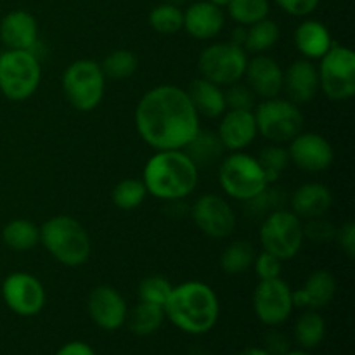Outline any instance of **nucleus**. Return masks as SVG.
Masks as SVG:
<instances>
[{
	"label": "nucleus",
	"instance_id": "obj_1",
	"mask_svg": "<svg viewBox=\"0 0 355 355\" xmlns=\"http://www.w3.org/2000/svg\"><path fill=\"white\" fill-rule=\"evenodd\" d=\"M135 128L156 151L184 149L200 130V116L184 89L158 85L148 90L135 107Z\"/></svg>",
	"mask_w": 355,
	"mask_h": 355
},
{
	"label": "nucleus",
	"instance_id": "obj_2",
	"mask_svg": "<svg viewBox=\"0 0 355 355\" xmlns=\"http://www.w3.org/2000/svg\"><path fill=\"white\" fill-rule=\"evenodd\" d=\"M165 318L187 335H205L217 324L220 315L218 297L201 281L173 286L165 307Z\"/></svg>",
	"mask_w": 355,
	"mask_h": 355
},
{
	"label": "nucleus",
	"instance_id": "obj_3",
	"mask_svg": "<svg viewBox=\"0 0 355 355\" xmlns=\"http://www.w3.org/2000/svg\"><path fill=\"white\" fill-rule=\"evenodd\" d=\"M200 179V168L184 149L156 151L142 172L148 194L163 201H180L193 194Z\"/></svg>",
	"mask_w": 355,
	"mask_h": 355
},
{
	"label": "nucleus",
	"instance_id": "obj_4",
	"mask_svg": "<svg viewBox=\"0 0 355 355\" xmlns=\"http://www.w3.org/2000/svg\"><path fill=\"white\" fill-rule=\"evenodd\" d=\"M40 243L59 263L66 267L83 266L92 253L89 232L69 215H55L44 222L40 227Z\"/></svg>",
	"mask_w": 355,
	"mask_h": 355
},
{
	"label": "nucleus",
	"instance_id": "obj_5",
	"mask_svg": "<svg viewBox=\"0 0 355 355\" xmlns=\"http://www.w3.org/2000/svg\"><path fill=\"white\" fill-rule=\"evenodd\" d=\"M42 80L40 61L30 51H6L0 54V92L9 101H26L37 92Z\"/></svg>",
	"mask_w": 355,
	"mask_h": 355
},
{
	"label": "nucleus",
	"instance_id": "obj_6",
	"mask_svg": "<svg viewBox=\"0 0 355 355\" xmlns=\"http://www.w3.org/2000/svg\"><path fill=\"white\" fill-rule=\"evenodd\" d=\"M106 90V76L99 62L78 59L62 75V92L76 111H92L101 104Z\"/></svg>",
	"mask_w": 355,
	"mask_h": 355
},
{
	"label": "nucleus",
	"instance_id": "obj_7",
	"mask_svg": "<svg viewBox=\"0 0 355 355\" xmlns=\"http://www.w3.org/2000/svg\"><path fill=\"white\" fill-rule=\"evenodd\" d=\"M218 184L227 196L245 203L262 193L269 182L255 156L236 151L218 165Z\"/></svg>",
	"mask_w": 355,
	"mask_h": 355
},
{
	"label": "nucleus",
	"instance_id": "obj_8",
	"mask_svg": "<svg viewBox=\"0 0 355 355\" xmlns=\"http://www.w3.org/2000/svg\"><path fill=\"white\" fill-rule=\"evenodd\" d=\"M257 130L274 144H284L297 137L304 128V113L290 99H263L253 110Z\"/></svg>",
	"mask_w": 355,
	"mask_h": 355
},
{
	"label": "nucleus",
	"instance_id": "obj_9",
	"mask_svg": "<svg viewBox=\"0 0 355 355\" xmlns=\"http://www.w3.org/2000/svg\"><path fill=\"white\" fill-rule=\"evenodd\" d=\"M319 90L329 101L343 103L355 96V54L343 45H331L318 66Z\"/></svg>",
	"mask_w": 355,
	"mask_h": 355
},
{
	"label": "nucleus",
	"instance_id": "obj_10",
	"mask_svg": "<svg viewBox=\"0 0 355 355\" xmlns=\"http://www.w3.org/2000/svg\"><path fill=\"white\" fill-rule=\"evenodd\" d=\"M260 245L279 260H291L304 245V224L291 210H277L262 218Z\"/></svg>",
	"mask_w": 355,
	"mask_h": 355
},
{
	"label": "nucleus",
	"instance_id": "obj_11",
	"mask_svg": "<svg viewBox=\"0 0 355 355\" xmlns=\"http://www.w3.org/2000/svg\"><path fill=\"white\" fill-rule=\"evenodd\" d=\"M248 66L246 51L231 42H218L203 49L198 58L201 76L217 85H231L245 76Z\"/></svg>",
	"mask_w": 355,
	"mask_h": 355
},
{
	"label": "nucleus",
	"instance_id": "obj_12",
	"mask_svg": "<svg viewBox=\"0 0 355 355\" xmlns=\"http://www.w3.org/2000/svg\"><path fill=\"white\" fill-rule=\"evenodd\" d=\"M291 288L281 277L260 281L253 291V311L260 322L266 326H279L288 321L293 312Z\"/></svg>",
	"mask_w": 355,
	"mask_h": 355
},
{
	"label": "nucleus",
	"instance_id": "obj_13",
	"mask_svg": "<svg viewBox=\"0 0 355 355\" xmlns=\"http://www.w3.org/2000/svg\"><path fill=\"white\" fill-rule=\"evenodd\" d=\"M3 304L21 318L40 314L45 305V288L30 272H12L2 283Z\"/></svg>",
	"mask_w": 355,
	"mask_h": 355
},
{
	"label": "nucleus",
	"instance_id": "obj_14",
	"mask_svg": "<svg viewBox=\"0 0 355 355\" xmlns=\"http://www.w3.org/2000/svg\"><path fill=\"white\" fill-rule=\"evenodd\" d=\"M191 217L205 236L225 239L234 232L236 215L231 205L217 194H203L191 208Z\"/></svg>",
	"mask_w": 355,
	"mask_h": 355
},
{
	"label": "nucleus",
	"instance_id": "obj_15",
	"mask_svg": "<svg viewBox=\"0 0 355 355\" xmlns=\"http://www.w3.org/2000/svg\"><path fill=\"white\" fill-rule=\"evenodd\" d=\"M288 155L297 168L309 173L324 172L335 159V151L328 139L315 132H300L293 141H290Z\"/></svg>",
	"mask_w": 355,
	"mask_h": 355
},
{
	"label": "nucleus",
	"instance_id": "obj_16",
	"mask_svg": "<svg viewBox=\"0 0 355 355\" xmlns=\"http://www.w3.org/2000/svg\"><path fill=\"white\" fill-rule=\"evenodd\" d=\"M90 319L104 331H116L127 321L128 307L120 291L113 286H97L90 291L87 300Z\"/></svg>",
	"mask_w": 355,
	"mask_h": 355
},
{
	"label": "nucleus",
	"instance_id": "obj_17",
	"mask_svg": "<svg viewBox=\"0 0 355 355\" xmlns=\"http://www.w3.org/2000/svg\"><path fill=\"white\" fill-rule=\"evenodd\" d=\"M218 139L225 151H243L248 148L259 135L253 111L225 110L217 130Z\"/></svg>",
	"mask_w": 355,
	"mask_h": 355
},
{
	"label": "nucleus",
	"instance_id": "obj_18",
	"mask_svg": "<svg viewBox=\"0 0 355 355\" xmlns=\"http://www.w3.org/2000/svg\"><path fill=\"white\" fill-rule=\"evenodd\" d=\"M248 87L260 99H272L279 97L283 92L284 71L279 62L267 54H257L252 61H248L245 71Z\"/></svg>",
	"mask_w": 355,
	"mask_h": 355
},
{
	"label": "nucleus",
	"instance_id": "obj_19",
	"mask_svg": "<svg viewBox=\"0 0 355 355\" xmlns=\"http://www.w3.org/2000/svg\"><path fill=\"white\" fill-rule=\"evenodd\" d=\"M0 40L10 51H31L38 44L37 17L23 9L7 12L0 21Z\"/></svg>",
	"mask_w": 355,
	"mask_h": 355
},
{
	"label": "nucleus",
	"instance_id": "obj_20",
	"mask_svg": "<svg viewBox=\"0 0 355 355\" xmlns=\"http://www.w3.org/2000/svg\"><path fill=\"white\" fill-rule=\"evenodd\" d=\"M283 90L295 104H307L319 92L318 66L309 59H297L288 66L283 78Z\"/></svg>",
	"mask_w": 355,
	"mask_h": 355
},
{
	"label": "nucleus",
	"instance_id": "obj_21",
	"mask_svg": "<svg viewBox=\"0 0 355 355\" xmlns=\"http://www.w3.org/2000/svg\"><path fill=\"white\" fill-rule=\"evenodd\" d=\"M225 16L220 7L200 0L184 10V28L196 40H211L224 30Z\"/></svg>",
	"mask_w": 355,
	"mask_h": 355
},
{
	"label": "nucleus",
	"instance_id": "obj_22",
	"mask_svg": "<svg viewBox=\"0 0 355 355\" xmlns=\"http://www.w3.org/2000/svg\"><path fill=\"white\" fill-rule=\"evenodd\" d=\"M336 293V281L329 270L319 269L309 274L304 286L293 291V307L305 311H319L328 307Z\"/></svg>",
	"mask_w": 355,
	"mask_h": 355
},
{
	"label": "nucleus",
	"instance_id": "obj_23",
	"mask_svg": "<svg viewBox=\"0 0 355 355\" xmlns=\"http://www.w3.org/2000/svg\"><path fill=\"white\" fill-rule=\"evenodd\" d=\"M291 211L298 218L324 217L333 207V193L321 182H307L298 187L290 198Z\"/></svg>",
	"mask_w": 355,
	"mask_h": 355
},
{
	"label": "nucleus",
	"instance_id": "obj_24",
	"mask_svg": "<svg viewBox=\"0 0 355 355\" xmlns=\"http://www.w3.org/2000/svg\"><path fill=\"white\" fill-rule=\"evenodd\" d=\"M293 42L298 52L309 61L321 59L333 45L328 26L315 19H305L304 23L298 24L293 33Z\"/></svg>",
	"mask_w": 355,
	"mask_h": 355
},
{
	"label": "nucleus",
	"instance_id": "obj_25",
	"mask_svg": "<svg viewBox=\"0 0 355 355\" xmlns=\"http://www.w3.org/2000/svg\"><path fill=\"white\" fill-rule=\"evenodd\" d=\"M186 92L189 96L191 103H193L194 110H196L198 116L215 120V118H220L227 110L225 107L224 90L220 89V85L203 78V76L194 78Z\"/></svg>",
	"mask_w": 355,
	"mask_h": 355
},
{
	"label": "nucleus",
	"instance_id": "obj_26",
	"mask_svg": "<svg viewBox=\"0 0 355 355\" xmlns=\"http://www.w3.org/2000/svg\"><path fill=\"white\" fill-rule=\"evenodd\" d=\"M184 151L193 159L198 168H208V166H214L215 163L220 162L225 148L222 146L217 132L200 128L193 141L184 148Z\"/></svg>",
	"mask_w": 355,
	"mask_h": 355
},
{
	"label": "nucleus",
	"instance_id": "obj_27",
	"mask_svg": "<svg viewBox=\"0 0 355 355\" xmlns=\"http://www.w3.org/2000/svg\"><path fill=\"white\" fill-rule=\"evenodd\" d=\"M2 239L14 252H30L40 243V227L28 218H14L3 225Z\"/></svg>",
	"mask_w": 355,
	"mask_h": 355
},
{
	"label": "nucleus",
	"instance_id": "obj_28",
	"mask_svg": "<svg viewBox=\"0 0 355 355\" xmlns=\"http://www.w3.org/2000/svg\"><path fill=\"white\" fill-rule=\"evenodd\" d=\"M165 321V311L163 307L148 302H139L134 309L127 314V324L130 331L137 336L155 335L162 328Z\"/></svg>",
	"mask_w": 355,
	"mask_h": 355
},
{
	"label": "nucleus",
	"instance_id": "obj_29",
	"mask_svg": "<svg viewBox=\"0 0 355 355\" xmlns=\"http://www.w3.org/2000/svg\"><path fill=\"white\" fill-rule=\"evenodd\" d=\"M295 340L304 350H312L322 343L326 336V321L318 311H305L295 322Z\"/></svg>",
	"mask_w": 355,
	"mask_h": 355
},
{
	"label": "nucleus",
	"instance_id": "obj_30",
	"mask_svg": "<svg viewBox=\"0 0 355 355\" xmlns=\"http://www.w3.org/2000/svg\"><path fill=\"white\" fill-rule=\"evenodd\" d=\"M279 38L281 30L277 23L266 17V19L252 24V26H246V40L243 49L255 55L263 54V52L270 51L279 42Z\"/></svg>",
	"mask_w": 355,
	"mask_h": 355
},
{
	"label": "nucleus",
	"instance_id": "obj_31",
	"mask_svg": "<svg viewBox=\"0 0 355 355\" xmlns=\"http://www.w3.org/2000/svg\"><path fill=\"white\" fill-rule=\"evenodd\" d=\"M255 248L248 241H234L222 252L220 269L227 276H239L253 267L255 260Z\"/></svg>",
	"mask_w": 355,
	"mask_h": 355
},
{
	"label": "nucleus",
	"instance_id": "obj_32",
	"mask_svg": "<svg viewBox=\"0 0 355 355\" xmlns=\"http://www.w3.org/2000/svg\"><path fill=\"white\" fill-rule=\"evenodd\" d=\"M288 201V194L283 187H277L274 184H267L266 189L253 196L252 200L245 201L246 214L252 218H263L269 214L277 210H283Z\"/></svg>",
	"mask_w": 355,
	"mask_h": 355
},
{
	"label": "nucleus",
	"instance_id": "obj_33",
	"mask_svg": "<svg viewBox=\"0 0 355 355\" xmlns=\"http://www.w3.org/2000/svg\"><path fill=\"white\" fill-rule=\"evenodd\" d=\"M139 68L137 55L127 49H118L107 54L101 62L104 76L110 80H128L135 75Z\"/></svg>",
	"mask_w": 355,
	"mask_h": 355
},
{
	"label": "nucleus",
	"instance_id": "obj_34",
	"mask_svg": "<svg viewBox=\"0 0 355 355\" xmlns=\"http://www.w3.org/2000/svg\"><path fill=\"white\" fill-rule=\"evenodd\" d=\"M149 24L159 35H173L184 28V10L179 6L163 2L149 12Z\"/></svg>",
	"mask_w": 355,
	"mask_h": 355
},
{
	"label": "nucleus",
	"instance_id": "obj_35",
	"mask_svg": "<svg viewBox=\"0 0 355 355\" xmlns=\"http://www.w3.org/2000/svg\"><path fill=\"white\" fill-rule=\"evenodd\" d=\"M232 21L241 26H252L269 16V0H231L225 7Z\"/></svg>",
	"mask_w": 355,
	"mask_h": 355
},
{
	"label": "nucleus",
	"instance_id": "obj_36",
	"mask_svg": "<svg viewBox=\"0 0 355 355\" xmlns=\"http://www.w3.org/2000/svg\"><path fill=\"white\" fill-rule=\"evenodd\" d=\"M146 196H148V189H146L144 182L139 179H123L114 186L111 200H113L114 207L120 210H135L144 203Z\"/></svg>",
	"mask_w": 355,
	"mask_h": 355
},
{
	"label": "nucleus",
	"instance_id": "obj_37",
	"mask_svg": "<svg viewBox=\"0 0 355 355\" xmlns=\"http://www.w3.org/2000/svg\"><path fill=\"white\" fill-rule=\"evenodd\" d=\"M257 162L262 166L263 175H266L267 182L269 184H276L277 180H279V177L284 173V170H286L291 163L288 149L283 148L281 144L263 148L262 151H260Z\"/></svg>",
	"mask_w": 355,
	"mask_h": 355
},
{
	"label": "nucleus",
	"instance_id": "obj_38",
	"mask_svg": "<svg viewBox=\"0 0 355 355\" xmlns=\"http://www.w3.org/2000/svg\"><path fill=\"white\" fill-rule=\"evenodd\" d=\"M173 286L166 277L163 276H148L139 284V300L148 302V304L165 307Z\"/></svg>",
	"mask_w": 355,
	"mask_h": 355
},
{
	"label": "nucleus",
	"instance_id": "obj_39",
	"mask_svg": "<svg viewBox=\"0 0 355 355\" xmlns=\"http://www.w3.org/2000/svg\"><path fill=\"white\" fill-rule=\"evenodd\" d=\"M229 89L224 92L225 99V107L227 110H243V111H253L257 106V99L252 89L248 87V83H239L234 82L231 85H227Z\"/></svg>",
	"mask_w": 355,
	"mask_h": 355
},
{
	"label": "nucleus",
	"instance_id": "obj_40",
	"mask_svg": "<svg viewBox=\"0 0 355 355\" xmlns=\"http://www.w3.org/2000/svg\"><path fill=\"white\" fill-rule=\"evenodd\" d=\"M336 236V227L324 217L309 218L307 224L304 225V238L311 239V241L319 243H329L333 241Z\"/></svg>",
	"mask_w": 355,
	"mask_h": 355
},
{
	"label": "nucleus",
	"instance_id": "obj_41",
	"mask_svg": "<svg viewBox=\"0 0 355 355\" xmlns=\"http://www.w3.org/2000/svg\"><path fill=\"white\" fill-rule=\"evenodd\" d=\"M253 267H255V274L260 281L276 279V277H281L283 260H279L276 255L262 250V253L255 255Z\"/></svg>",
	"mask_w": 355,
	"mask_h": 355
},
{
	"label": "nucleus",
	"instance_id": "obj_42",
	"mask_svg": "<svg viewBox=\"0 0 355 355\" xmlns=\"http://www.w3.org/2000/svg\"><path fill=\"white\" fill-rule=\"evenodd\" d=\"M281 10L295 17H305L318 9L321 0H274Z\"/></svg>",
	"mask_w": 355,
	"mask_h": 355
},
{
	"label": "nucleus",
	"instance_id": "obj_43",
	"mask_svg": "<svg viewBox=\"0 0 355 355\" xmlns=\"http://www.w3.org/2000/svg\"><path fill=\"white\" fill-rule=\"evenodd\" d=\"M335 239L338 241L340 248L349 259L355 255V224L352 220H347L340 229H336Z\"/></svg>",
	"mask_w": 355,
	"mask_h": 355
},
{
	"label": "nucleus",
	"instance_id": "obj_44",
	"mask_svg": "<svg viewBox=\"0 0 355 355\" xmlns=\"http://www.w3.org/2000/svg\"><path fill=\"white\" fill-rule=\"evenodd\" d=\"M270 355H284L290 350V342H288L286 336L279 331H270L266 336V347Z\"/></svg>",
	"mask_w": 355,
	"mask_h": 355
},
{
	"label": "nucleus",
	"instance_id": "obj_45",
	"mask_svg": "<svg viewBox=\"0 0 355 355\" xmlns=\"http://www.w3.org/2000/svg\"><path fill=\"white\" fill-rule=\"evenodd\" d=\"M55 355H96L92 347L85 342H69L64 343Z\"/></svg>",
	"mask_w": 355,
	"mask_h": 355
},
{
	"label": "nucleus",
	"instance_id": "obj_46",
	"mask_svg": "<svg viewBox=\"0 0 355 355\" xmlns=\"http://www.w3.org/2000/svg\"><path fill=\"white\" fill-rule=\"evenodd\" d=\"M245 40H246V26H241V24H238V26L232 30L231 33V44L234 45H239V47H243L245 45Z\"/></svg>",
	"mask_w": 355,
	"mask_h": 355
},
{
	"label": "nucleus",
	"instance_id": "obj_47",
	"mask_svg": "<svg viewBox=\"0 0 355 355\" xmlns=\"http://www.w3.org/2000/svg\"><path fill=\"white\" fill-rule=\"evenodd\" d=\"M239 355H270L266 349H260V347H248V349L243 350Z\"/></svg>",
	"mask_w": 355,
	"mask_h": 355
},
{
	"label": "nucleus",
	"instance_id": "obj_48",
	"mask_svg": "<svg viewBox=\"0 0 355 355\" xmlns=\"http://www.w3.org/2000/svg\"><path fill=\"white\" fill-rule=\"evenodd\" d=\"M207 2L214 3V6L220 7V9H225V7L229 6V2H231V0H207Z\"/></svg>",
	"mask_w": 355,
	"mask_h": 355
},
{
	"label": "nucleus",
	"instance_id": "obj_49",
	"mask_svg": "<svg viewBox=\"0 0 355 355\" xmlns=\"http://www.w3.org/2000/svg\"><path fill=\"white\" fill-rule=\"evenodd\" d=\"M284 355H312V354H309L307 350H288Z\"/></svg>",
	"mask_w": 355,
	"mask_h": 355
},
{
	"label": "nucleus",
	"instance_id": "obj_50",
	"mask_svg": "<svg viewBox=\"0 0 355 355\" xmlns=\"http://www.w3.org/2000/svg\"><path fill=\"white\" fill-rule=\"evenodd\" d=\"M165 2H170V3H175V6H180V3H186V2H189V0H165Z\"/></svg>",
	"mask_w": 355,
	"mask_h": 355
}]
</instances>
